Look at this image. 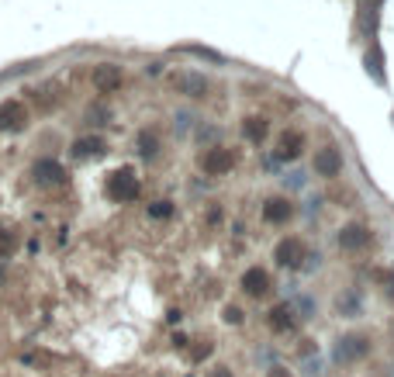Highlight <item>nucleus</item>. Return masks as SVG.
Here are the masks:
<instances>
[{
    "instance_id": "1",
    "label": "nucleus",
    "mask_w": 394,
    "mask_h": 377,
    "mask_svg": "<svg viewBox=\"0 0 394 377\" xmlns=\"http://www.w3.org/2000/svg\"><path fill=\"white\" fill-rule=\"evenodd\" d=\"M104 191H108V198L115 201V205H128V201H135L139 198V177H135V170L132 167H121L115 173H108V184H104Z\"/></svg>"
},
{
    "instance_id": "2",
    "label": "nucleus",
    "mask_w": 394,
    "mask_h": 377,
    "mask_svg": "<svg viewBox=\"0 0 394 377\" xmlns=\"http://www.w3.org/2000/svg\"><path fill=\"white\" fill-rule=\"evenodd\" d=\"M370 353V336L363 333H346L336 339V346H332V360L336 364H356V360H363Z\"/></svg>"
},
{
    "instance_id": "3",
    "label": "nucleus",
    "mask_w": 394,
    "mask_h": 377,
    "mask_svg": "<svg viewBox=\"0 0 394 377\" xmlns=\"http://www.w3.org/2000/svg\"><path fill=\"white\" fill-rule=\"evenodd\" d=\"M274 260L277 267H287V270H301L305 267V260H308V250H305V243L301 239H280L274 250Z\"/></svg>"
},
{
    "instance_id": "4",
    "label": "nucleus",
    "mask_w": 394,
    "mask_h": 377,
    "mask_svg": "<svg viewBox=\"0 0 394 377\" xmlns=\"http://www.w3.org/2000/svg\"><path fill=\"white\" fill-rule=\"evenodd\" d=\"M25 125H28V108H25V101H18V97L0 101V132L14 135V132H21Z\"/></svg>"
},
{
    "instance_id": "5",
    "label": "nucleus",
    "mask_w": 394,
    "mask_h": 377,
    "mask_svg": "<svg viewBox=\"0 0 394 377\" xmlns=\"http://www.w3.org/2000/svg\"><path fill=\"white\" fill-rule=\"evenodd\" d=\"M370 229L367 225H360V222H350V225H343L339 229V236H336V243H339V250H346V253H360V250H367L370 246Z\"/></svg>"
},
{
    "instance_id": "6",
    "label": "nucleus",
    "mask_w": 394,
    "mask_h": 377,
    "mask_svg": "<svg viewBox=\"0 0 394 377\" xmlns=\"http://www.w3.org/2000/svg\"><path fill=\"white\" fill-rule=\"evenodd\" d=\"M201 167H204L208 177H222V173H229V170L236 167V153H232V149L215 146V149H208V153L201 156Z\"/></svg>"
},
{
    "instance_id": "7",
    "label": "nucleus",
    "mask_w": 394,
    "mask_h": 377,
    "mask_svg": "<svg viewBox=\"0 0 394 377\" xmlns=\"http://www.w3.org/2000/svg\"><path fill=\"white\" fill-rule=\"evenodd\" d=\"M315 173L325 177V180L339 177V173H343V153H339L336 146H322L315 153Z\"/></svg>"
},
{
    "instance_id": "8",
    "label": "nucleus",
    "mask_w": 394,
    "mask_h": 377,
    "mask_svg": "<svg viewBox=\"0 0 394 377\" xmlns=\"http://www.w3.org/2000/svg\"><path fill=\"white\" fill-rule=\"evenodd\" d=\"M121 66H115V63H101V66H94V87L101 90V94H115L121 87Z\"/></svg>"
},
{
    "instance_id": "9",
    "label": "nucleus",
    "mask_w": 394,
    "mask_h": 377,
    "mask_svg": "<svg viewBox=\"0 0 394 377\" xmlns=\"http://www.w3.org/2000/svg\"><path fill=\"white\" fill-rule=\"evenodd\" d=\"M239 288L249 294V298H263V294L270 291V274H267V270H260V267H249V270L242 274Z\"/></svg>"
},
{
    "instance_id": "10",
    "label": "nucleus",
    "mask_w": 394,
    "mask_h": 377,
    "mask_svg": "<svg viewBox=\"0 0 394 377\" xmlns=\"http://www.w3.org/2000/svg\"><path fill=\"white\" fill-rule=\"evenodd\" d=\"M173 90H177V94H184V97H204V94H208V80H204L201 73L184 70V73H177V77H173Z\"/></svg>"
},
{
    "instance_id": "11",
    "label": "nucleus",
    "mask_w": 394,
    "mask_h": 377,
    "mask_svg": "<svg viewBox=\"0 0 394 377\" xmlns=\"http://www.w3.org/2000/svg\"><path fill=\"white\" fill-rule=\"evenodd\" d=\"M32 177L39 180L42 187H56V184H63V180H66V170L59 167L56 160H39V163L32 167Z\"/></svg>"
},
{
    "instance_id": "12",
    "label": "nucleus",
    "mask_w": 394,
    "mask_h": 377,
    "mask_svg": "<svg viewBox=\"0 0 394 377\" xmlns=\"http://www.w3.org/2000/svg\"><path fill=\"white\" fill-rule=\"evenodd\" d=\"M291 218H294V205L287 198H270L263 205V222H270V225H287Z\"/></svg>"
},
{
    "instance_id": "13",
    "label": "nucleus",
    "mask_w": 394,
    "mask_h": 377,
    "mask_svg": "<svg viewBox=\"0 0 394 377\" xmlns=\"http://www.w3.org/2000/svg\"><path fill=\"white\" fill-rule=\"evenodd\" d=\"M301 146H305V135L301 132H284L280 142H277V160L280 163H291L301 156Z\"/></svg>"
},
{
    "instance_id": "14",
    "label": "nucleus",
    "mask_w": 394,
    "mask_h": 377,
    "mask_svg": "<svg viewBox=\"0 0 394 377\" xmlns=\"http://www.w3.org/2000/svg\"><path fill=\"white\" fill-rule=\"evenodd\" d=\"M267 326L274 329V333H287V329H294V308L287 305V301H280L270 308V315H267Z\"/></svg>"
},
{
    "instance_id": "15",
    "label": "nucleus",
    "mask_w": 394,
    "mask_h": 377,
    "mask_svg": "<svg viewBox=\"0 0 394 377\" xmlns=\"http://www.w3.org/2000/svg\"><path fill=\"white\" fill-rule=\"evenodd\" d=\"M104 149H108V142H104L101 135H83V139L73 142V156H77V160H94V156H101Z\"/></svg>"
},
{
    "instance_id": "16",
    "label": "nucleus",
    "mask_w": 394,
    "mask_h": 377,
    "mask_svg": "<svg viewBox=\"0 0 394 377\" xmlns=\"http://www.w3.org/2000/svg\"><path fill=\"white\" fill-rule=\"evenodd\" d=\"M267 132H270V125H267V118H256V115H249L246 122H242V135L253 142V146H260L263 139H267Z\"/></svg>"
},
{
    "instance_id": "17",
    "label": "nucleus",
    "mask_w": 394,
    "mask_h": 377,
    "mask_svg": "<svg viewBox=\"0 0 394 377\" xmlns=\"http://www.w3.org/2000/svg\"><path fill=\"white\" fill-rule=\"evenodd\" d=\"M156 153H159V139L153 132H142V135H139V156H142V160H153Z\"/></svg>"
},
{
    "instance_id": "18",
    "label": "nucleus",
    "mask_w": 394,
    "mask_h": 377,
    "mask_svg": "<svg viewBox=\"0 0 394 377\" xmlns=\"http://www.w3.org/2000/svg\"><path fill=\"white\" fill-rule=\"evenodd\" d=\"M336 308H339V315H346V319H356V315H360V294L350 291L346 298H339V301H336Z\"/></svg>"
},
{
    "instance_id": "19",
    "label": "nucleus",
    "mask_w": 394,
    "mask_h": 377,
    "mask_svg": "<svg viewBox=\"0 0 394 377\" xmlns=\"http://www.w3.org/2000/svg\"><path fill=\"white\" fill-rule=\"evenodd\" d=\"M149 215H153V218H170V215H173V205H170V201H153V205H149Z\"/></svg>"
},
{
    "instance_id": "20",
    "label": "nucleus",
    "mask_w": 394,
    "mask_h": 377,
    "mask_svg": "<svg viewBox=\"0 0 394 377\" xmlns=\"http://www.w3.org/2000/svg\"><path fill=\"white\" fill-rule=\"evenodd\" d=\"M222 319H225L229 326H242V308H236V305H229V308L222 312Z\"/></svg>"
},
{
    "instance_id": "21",
    "label": "nucleus",
    "mask_w": 394,
    "mask_h": 377,
    "mask_svg": "<svg viewBox=\"0 0 394 377\" xmlns=\"http://www.w3.org/2000/svg\"><path fill=\"white\" fill-rule=\"evenodd\" d=\"M14 246H18V243H14V236H11L7 229H0V256H7Z\"/></svg>"
},
{
    "instance_id": "22",
    "label": "nucleus",
    "mask_w": 394,
    "mask_h": 377,
    "mask_svg": "<svg viewBox=\"0 0 394 377\" xmlns=\"http://www.w3.org/2000/svg\"><path fill=\"white\" fill-rule=\"evenodd\" d=\"M267 377H291V374H287L284 367H270V374H267Z\"/></svg>"
},
{
    "instance_id": "23",
    "label": "nucleus",
    "mask_w": 394,
    "mask_h": 377,
    "mask_svg": "<svg viewBox=\"0 0 394 377\" xmlns=\"http://www.w3.org/2000/svg\"><path fill=\"white\" fill-rule=\"evenodd\" d=\"M211 377H232V374H229V367H218V371H215Z\"/></svg>"
}]
</instances>
